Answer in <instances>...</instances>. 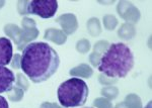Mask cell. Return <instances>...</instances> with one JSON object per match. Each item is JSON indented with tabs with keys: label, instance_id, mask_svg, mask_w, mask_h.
<instances>
[{
	"label": "cell",
	"instance_id": "obj_1",
	"mask_svg": "<svg viewBox=\"0 0 152 108\" xmlns=\"http://www.w3.org/2000/svg\"><path fill=\"white\" fill-rule=\"evenodd\" d=\"M60 57L49 43H31L23 50L20 69L36 84L45 82L57 72Z\"/></svg>",
	"mask_w": 152,
	"mask_h": 108
},
{
	"label": "cell",
	"instance_id": "obj_2",
	"mask_svg": "<svg viewBox=\"0 0 152 108\" xmlns=\"http://www.w3.org/2000/svg\"><path fill=\"white\" fill-rule=\"evenodd\" d=\"M134 55L123 43H110L102 56L97 69L102 75L113 79L125 78L134 67Z\"/></svg>",
	"mask_w": 152,
	"mask_h": 108
},
{
	"label": "cell",
	"instance_id": "obj_3",
	"mask_svg": "<svg viewBox=\"0 0 152 108\" xmlns=\"http://www.w3.org/2000/svg\"><path fill=\"white\" fill-rule=\"evenodd\" d=\"M88 94L89 89L87 84L76 77L61 83L57 90L58 101L64 108L81 107L86 102Z\"/></svg>",
	"mask_w": 152,
	"mask_h": 108
},
{
	"label": "cell",
	"instance_id": "obj_4",
	"mask_svg": "<svg viewBox=\"0 0 152 108\" xmlns=\"http://www.w3.org/2000/svg\"><path fill=\"white\" fill-rule=\"evenodd\" d=\"M58 1L56 0H33L28 1V14H35L42 18H51L56 14Z\"/></svg>",
	"mask_w": 152,
	"mask_h": 108
},
{
	"label": "cell",
	"instance_id": "obj_5",
	"mask_svg": "<svg viewBox=\"0 0 152 108\" xmlns=\"http://www.w3.org/2000/svg\"><path fill=\"white\" fill-rule=\"evenodd\" d=\"M117 11L124 20L131 24L138 22L141 17L139 9L128 1H120L117 5Z\"/></svg>",
	"mask_w": 152,
	"mask_h": 108
},
{
	"label": "cell",
	"instance_id": "obj_6",
	"mask_svg": "<svg viewBox=\"0 0 152 108\" xmlns=\"http://www.w3.org/2000/svg\"><path fill=\"white\" fill-rule=\"evenodd\" d=\"M56 22L60 24L62 28V31L66 36L74 33L78 28V20L75 14L73 13H64L57 17Z\"/></svg>",
	"mask_w": 152,
	"mask_h": 108
},
{
	"label": "cell",
	"instance_id": "obj_7",
	"mask_svg": "<svg viewBox=\"0 0 152 108\" xmlns=\"http://www.w3.org/2000/svg\"><path fill=\"white\" fill-rule=\"evenodd\" d=\"M15 83V75L11 70L0 66V93H7L12 89Z\"/></svg>",
	"mask_w": 152,
	"mask_h": 108
},
{
	"label": "cell",
	"instance_id": "obj_8",
	"mask_svg": "<svg viewBox=\"0 0 152 108\" xmlns=\"http://www.w3.org/2000/svg\"><path fill=\"white\" fill-rule=\"evenodd\" d=\"M12 43L9 38H0V66H6L10 64L12 59Z\"/></svg>",
	"mask_w": 152,
	"mask_h": 108
},
{
	"label": "cell",
	"instance_id": "obj_9",
	"mask_svg": "<svg viewBox=\"0 0 152 108\" xmlns=\"http://www.w3.org/2000/svg\"><path fill=\"white\" fill-rule=\"evenodd\" d=\"M44 38L46 41H53L56 45L62 46L67 41V36L63 33L62 29L57 28H48L46 29L45 34H44Z\"/></svg>",
	"mask_w": 152,
	"mask_h": 108
},
{
	"label": "cell",
	"instance_id": "obj_10",
	"mask_svg": "<svg viewBox=\"0 0 152 108\" xmlns=\"http://www.w3.org/2000/svg\"><path fill=\"white\" fill-rule=\"evenodd\" d=\"M4 33L10 40L13 41L15 45L19 46L21 43V36H23V28H18L14 23H8L4 26Z\"/></svg>",
	"mask_w": 152,
	"mask_h": 108
},
{
	"label": "cell",
	"instance_id": "obj_11",
	"mask_svg": "<svg viewBox=\"0 0 152 108\" xmlns=\"http://www.w3.org/2000/svg\"><path fill=\"white\" fill-rule=\"evenodd\" d=\"M69 74L72 77L74 76V77L80 78V79H82V78L88 79L94 75V69L87 64H80L77 67L71 69L69 71Z\"/></svg>",
	"mask_w": 152,
	"mask_h": 108
},
{
	"label": "cell",
	"instance_id": "obj_12",
	"mask_svg": "<svg viewBox=\"0 0 152 108\" xmlns=\"http://www.w3.org/2000/svg\"><path fill=\"white\" fill-rule=\"evenodd\" d=\"M39 36V29L35 28H23V36H21V43L18 46V50L23 51L28 43H33Z\"/></svg>",
	"mask_w": 152,
	"mask_h": 108
},
{
	"label": "cell",
	"instance_id": "obj_13",
	"mask_svg": "<svg viewBox=\"0 0 152 108\" xmlns=\"http://www.w3.org/2000/svg\"><path fill=\"white\" fill-rule=\"evenodd\" d=\"M118 36H119L120 38L125 41H129L132 40L135 36H136V28L133 24L131 23H124L121 25V28L118 30Z\"/></svg>",
	"mask_w": 152,
	"mask_h": 108
},
{
	"label": "cell",
	"instance_id": "obj_14",
	"mask_svg": "<svg viewBox=\"0 0 152 108\" xmlns=\"http://www.w3.org/2000/svg\"><path fill=\"white\" fill-rule=\"evenodd\" d=\"M86 28L87 31L91 36H99L102 33V25H100L99 18H96V17H92V18L88 19Z\"/></svg>",
	"mask_w": 152,
	"mask_h": 108
},
{
	"label": "cell",
	"instance_id": "obj_15",
	"mask_svg": "<svg viewBox=\"0 0 152 108\" xmlns=\"http://www.w3.org/2000/svg\"><path fill=\"white\" fill-rule=\"evenodd\" d=\"M124 102L126 103L128 108H143L142 107L141 98L139 97L138 95L134 94V93H131V94L127 95Z\"/></svg>",
	"mask_w": 152,
	"mask_h": 108
},
{
	"label": "cell",
	"instance_id": "obj_16",
	"mask_svg": "<svg viewBox=\"0 0 152 108\" xmlns=\"http://www.w3.org/2000/svg\"><path fill=\"white\" fill-rule=\"evenodd\" d=\"M7 95H8V100L12 102H19L23 98L24 91L18 86H13L10 91L7 92Z\"/></svg>",
	"mask_w": 152,
	"mask_h": 108
},
{
	"label": "cell",
	"instance_id": "obj_17",
	"mask_svg": "<svg viewBox=\"0 0 152 108\" xmlns=\"http://www.w3.org/2000/svg\"><path fill=\"white\" fill-rule=\"evenodd\" d=\"M100 93H102V95L104 98L112 100L117 98V96L119 95V89H118L116 86H107V87L102 88Z\"/></svg>",
	"mask_w": 152,
	"mask_h": 108
},
{
	"label": "cell",
	"instance_id": "obj_18",
	"mask_svg": "<svg viewBox=\"0 0 152 108\" xmlns=\"http://www.w3.org/2000/svg\"><path fill=\"white\" fill-rule=\"evenodd\" d=\"M104 25L107 30H114L118 25V19L112 14L104 16Z\"/></svg>",
	"mask_w": 152,
	"mask_h": 108
},
{
	"label": "cell",
	"instance_id": "obj_19",
	"mask_svg": "<svg viewBox=\"0 0 152 108\" xmlns=\"http://www.w3.org/2000/svg\"><path fill=\"white\" fill-rule=\"evenodd\" d=\"M15 86H18V88H20V89H23L24 92L28 91V87H29V83H28V78L26 77L23 74H21V73H18V74H16V77H15Z\"/></svg>",
	"mask_w": 152,
	"mask_h": 108
},
{
	"label": "cell",
	"instance_id": "obj_20",
	"mask_svg": "<svg viewBox=\"0 0 152 108\" xmlns=\"http://www.w3.org/2000/svg\"><path fill=\"white\" fill-rule=\"evenodd\" d=\"M90 48H91V46H90L89 41L85 40V38L78 41L76 43V51L80 54H86L87 51H89Z\"/></svg>",
	"mask_w": 152,
	"mask_h": 108
},
{
	"label": "cell",
	"instance_id": "obj_21",
	"mask_svg": "<svg viewBox=\"0 0 152 108\" xmlns=\"http://www.w3.org/2000/svg\"><path fill=\"white\" fill-rule=\"evenodd\" d=\"M109 46L110 43L107 41H99L97 43H95V45L94 46V53L102 56L104 51L107 50Z\"/></svg>",
	"mask_w": 152,
	"mask_h": 108
},
{
	"label": "cell",
	"instance_id": "obj_22",
	"mask_svg": "<svg viewBox=\"0 0 152 108\" xmlns=\"http://www.w3.org/2000/svg\"><path fill=\"white\" fill-rule=\"evenodd\" d=\"M94 105L96 108H114L111 100L107 99L104 97H99L94 101Z\"/></svg>",
	"mask_w": 152,
	"mask_h": 108
},
{
	"label": "cell",
	"instance_id": "obj_23",
	"mask_svg": "<svg viewBox=\"0 0 152 108\" xmlns=\"http://www.w3.org/2000/svg\"><path fill=\"white\" fill-rule=\"evenodd\" d=\"M28 1H18L16 3V7H18V11L20 15H26L28 14Z\"/></svg>",
	"mask_w": 152,
	"mask_h": 108
},
{
	"label": "cell",
	"instance_id": "obj_24",
	"mask_svg": "<svg viewBox=\"0 0 152 108\" xmlns=\"http://www.w3.org/2000/svg\"><path fill=\"white\" fill-rule=\"evenodd\" d=\"M21 26L23 28H37V23L34 19L28 18V17H23L21 20Z\"/></svg>",
	"mask_w": 152,
	"mask_h": 108
},
{
	"label": "cell",
	"instance_id": "obj_25",
	"mask_svg": "<svg viewBox=\"0 0 152 108\" xmlns=\"http://www.w3.org/2000/svg\"><path fill=\"white\" fill-rule=\"evenodd\" d=\"M11 68L13 69H20L21 66V55L19 54H15V55L12 56L11 62H10Z\"/></svg>",
	"mask_w": 152,
	"mask_h": 108
},
{
	"label": "cell",
	"instance_id": "obj_26",
	"mask_svg": "<svg viewBox=\"0 0 152 108\" xmlns=\"http://www.w3.org/2000/svg\"><path fill=\"white\" fill-rule=\"evenodd\" d=\"M99 81L100 84L102 85H112V84H115V83H117L118 79H113V78H109L107 77V76L104 75H99Z\"/></svg>",
	"mask_w": 152,
	"mask_h": 108
},
{
	"label": "cell",
	"instance_id": "obj_27",
	"mask_svg": "<svg viewBox=\"0 0 152 108\" xmlns=\"http://www.w3.org/2000/svg\"><path fill=\"white\" fill-rule=\"evenodd\" d=\"M100 58H102V56L97 55V54H95V53L92 51V53L89 55L88 60H89V62L91 63V65L94 66V67H97V66H99V64Z\"/></svg>",
	"mask_w": 152,
	"mask_h": 108
},
{
	"label": "cell",
	"instance_id": "obj_28",
	"mask_svg": "<svg viewBox=\"0 0 152 108\" xmlns=\"http://www.w3.org/2000/svg\"><path fill=\"white\" fill-rule=\"evenodd\" d=\"M40 108H64V107L60 106V105L55 102H44L42 103Z\"/></svg>",
	"mask_w": 152,
	"mask_h": 108
},
{
	"label": "cell",
	"instance_id": "obj_29",
	"mask_svg": "<svg viewBox=\"0 0 152 108\" xmlns=\"http://www.w3.org/2000/svg\"><path fill=\"white\" fill-rule=\"evenodd\" d=\"M0 108H9L8 101L1 95H0Z\"/></svg>",
	"mask_w": 152,
	"mask_h": 108
},
{
	"label": "cell",
	"instance_id": "obj_30",
	"mask_svg": "<svg viewBox=\"0 0 152 108\" xmlns=\"http://www.w3.org/2000/svg\"><path fill=\"white\" fill-rule=\"evenodd\" d=\"M114 108H128V107H127V105L125 102H120V103H118Z\"/></svg>",
	"mask_w": 152,
	"mask_h": 108
},
{
	"label": "cell",
	"instance_id": "obj_31",
	"mask_svg": "<svg viewBox=\"0 0 152 108\" xmlns=\"http://www.w3.org/2000/svg\"><path fill=\"white\" fill-rule=\"evenodd\" d=\"M151 106H152V104H151V101H149L148 103H147V105L145 106V108H151Z\"/></svg>",
	"mask_w": 152,
	"mask_h": 108
},
{
	"label": "cell",
	"instance_id": "obj_32",
	"mask_svg": "<svg viewBox=\"0 0 152 108\" xmlns=\"http://www.w3.org/2000/svg\"><path fill=\"white\" fill-rule=\"evenodd\" d=\"M4 4H5V1H0V8H2L4 6Z\"/></svg>",
	"mask_w": 152,
	"mask_h": 108
},
{
	"label": "cell",
	"instance_id": "obj_33",
	"mask_svg": "<svg viewBox=\"0 0 152 108\" xmlns=\"http://www.w3.org/2000/svg\"><path fill=\"white\" fill-rule=\"evenodd\" d=\"M82 108H94V107H82Z\"/></svg>",
	"mask_w": 152,
	"mask_h": 108
}]
</instances>
